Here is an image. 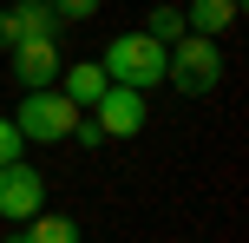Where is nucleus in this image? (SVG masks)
<instances>
[{"label": "nucleus", "mask_w": 249, "mask_h": 243, "mask_svg": "<svg viewBox=\"0 0 249 243\" xmlns=\"http://www.w3.org/2000/svg\"><path fill=\"white\" fill-rule=\"evenodd\" d=\"M164 79H171L184 99H203V92H216V86H223V53H216V39L184 33L177 46H164Z\"/></svg>", "instance_id": "obj_1"}, {"label": "nucleus", "mask_w": 249, "mask_h": 243, "mask_svg": "<svg viewBox=\"0 0 249 243\" xmlns=\"http://www.w3.org/2000/svg\"><path fill=\"white\" fill-rule=\"evenodd\" d=\"M236 13H243V0H190V7H184V26L203 33V39H216V33L236 26Z\"/></svg>", "instance_id": "obj_8"}, {"label": "nucleus", "mask_w": 249, "mask_h": 243, "mask_svg": "<svg viewBox=\"0 0 249 243\" xmlns=\"http://www.w3.org/2000/svg\"><path fill=\"white\" fill-rule=\"evenodd\" d=\"M99 66H105V79H112V86H138V92H151V86L164 79V46L138 26V33H118L112 46H105Z\"/></svg>", "instance_id": "obj_3"}, {"label": "nucleus", "mask_w": 249, "mask_h": 243, "mask_svg": "<svg viewBox=\"0 0 249 243\" xmlns=\"http://www.w3.org/2000/svg\"><path fill=\"white\" fill-rule=\"evenodd\" d=\"M86 118L105 131V138H138V131H144V118H151V105H144V92H138V86H105L99 105H92Z\"/></svg>", "instance_id": "obj_5"}, {"label": "nucleus", "mask_w": 249, "mask_h": 243, "mask_svg": "<svg viewBox=\"0 0 249 243\" xmlns=\"http://www.w3.org/2000/svg\"><path fill=\"white\" fill-rule=\"evenodd\" d=\"M20 151H26V138L13 131V118H0V165H7V158H20Z\"/></svg>", "instance_id": "obj_13"}, {"label": "nucleus", "mask_w": 249, "mask_h": 243, "mask_svg": "<svg viewBox=\"0 0 249 243\" xmlns=\"http://www.w3.org/2000/svg\"><path fill=\"white\" fill-rule=\"evenodd\" d=\"M72 125H79V105L66 99L59 86H39V92H26V99L13 105V131H20L26 145H59Z\"/></svg>", "instance_id": "obj_2"}, {"label": "nucleus", "mask_w": 249, "mask_h": 243, "mask_svg": "<svg viewBox=\"0 0 249 243\" xmlns=\"http://www.w3.org/2000/svg\"><path fill=\"white\" fill-rule=\"evenodd\" d=\"M46 7H53V20H92L99 0H46Z\"/></svg>", "instance_id": "obj_12"}, {"label": "nucleus", "mask_w": 249, "mask_h": 243, "mask_svg": "<svg viewBox=\"0 0 249 243\" xmlns=\"http://www.w3.org/2000/svg\"><path fill=\"white\" fill-rule=\"evenodd\" d=\"M66 138H79V145H86V151H99V145H105V131H99V125H92V118H86V112H79V125H72V131H66Z\"/></svg>", "instance_id": "obj_14"}, {"label": "nucleus", "mask_w": 249, "mask_h": 243, "mask_svg": "<svg viewBox=\"0 0 249 243\" xmlns=\"http://www.w3.org/2000/svg\"><path fill=\"white\" fill-rule=\"evenodd\" d=\"M20 237H26V243H79V224H72V217H53V210H39V217L20 224Z\"/></svg>", "instance_id": "obj_9"}, {"label": "nucleus", "mask_w": 249, "mask_h": 243, "mask_svg": "<svg viewBox=\"0 0 249 243\" xmlns=\"http://www.w3.org/2000/svg\"><path fill=\"white\" fill-rule=\"evenodd\" d=\"M144 33L158 39V46H177V39L190 33V26H184V7H151V20H144Z\"/></svg>", "instance_id": "obj_11"}, {"label": "nucleus", "mask_w": 249, "mask_h": 243, "mask_svg": "<svg viewBox=\"0 0 249 243\" xmlns=\"http://www.w3.org/2000/svg\"><path fill=\"white\" fill-rule=\"evenodd\" d=\"M105 86H112V79H105V66H99V59H79V66H59V92H66V99L79 105V112H92Z\"/></svg>", "instance_id": "obj_7"}, {"label": "nucleus", "mask_w": 249, "mask_h": 243, "mask_svg": "<svg viewBox=\"0 0 249 243\" xmlns=\"http://www.w3.org/2000/svg\"><path fill=\"white\" fill-rule=\"evenodd\" d=\"M13 33H20V39L53 33V7H46V0H13ZM20 39H13V46H20Z\"/></svg>", "instance_id": "obj_10"}, {"label": "nucleus", "mask_w": 249, "mask_h": 243, "mask_svg": "<svg viewBox=\"0 0 249 243\" xmlns=\"http://www.w3.org/2000/svg\"><path fill=\"white\" fill-rule=\"evenodd\" d=\"M13 53V79H20L26 92H39V86H53L59 79V46H53V33H39V39H20V46H7Z\"/></svg>", "instance_id": "obj_6"}, {"label": "nucleus", "mask_w": 249, "mask_h": 243, "mask_svg": "<svg viewBox=\"0 0 249 243\" xmlns=\"http://www.w3.org/2000/svg\"><path fill=\"white\" fill-rule=\"evenodd\" d=\"M39 210H46V178H39L26 158H7V165H0V217L26 224V217H39Z\"/></svg>", "instance_id": "obj_4"}, {"label": "nucleus", "mask_w": 249, "mask_h": 243, "mask_svg": "<svg viewBox=\"0 0 249 243\" xmlns=\"http://www.w3.org/2000/svg\"><path fill=\"white\" fill-rule=\"evenodd\" d=\"M13 39H20L13 33V7H0V46H13Z\"/></svg>", "instance_id": "obj_15"}]
</instances>
